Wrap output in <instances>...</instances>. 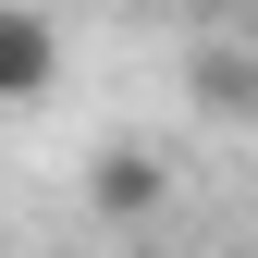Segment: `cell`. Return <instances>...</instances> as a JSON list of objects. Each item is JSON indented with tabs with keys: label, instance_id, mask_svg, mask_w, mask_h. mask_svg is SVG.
I'll use <instances>...</instances> for the list:
<instances>
[{
	"label": "cell",
	"instance_id": "cell-1",
	"mask_svg": "<svg viewBox=\"0 0 258 258\" xmlns=\"http://www.w3.org/2000/svg\"><path fill=\"white\" fill-rule=\"evenodd\" d=\"M86 209H99L111 234L160 221V209H172V160H160V148H136V136H111L99 160H86Z\"/></svg>",
	"mask_w": 258,
	"mask_h": 258
},
{
	"label": "cell",
	"instance_id": "cell-2",
	"mask_svg": "<svg viewBox=\"0 0 258 258\" xmlns=\"http://www.w3.org/2000/svg\"><path fill=\"white\" fill-rule=\"evenodd\" d=\"M61 86V13L49 0H0V111H37Z\"/></svg>",
	"mask_w": 258,
	"mask_h": 258
},
{
	"label": "cell",
	"instance_id": "cell-3",
	"mask_svg": "<svg viewBox=\"0 0 258 258\" xmlns=\"http://www.w3.org/2000/svg\"><path fill=\"white\" fill-rule=\"evenodd\" d=\"M184 86H197L209 123H258V49H197V74H184Z\"/></svg>",
	"mask_w": 258,
	"mask_h": 258
},
{
	"label": "cell",
	"instance_id": "cell-4",
	"mask_svg": "<svg viewBox=\"0 0 258 258\" xmlns=\"http://www.w3.org/2000/svg\"><path fill=\"white\" fill-rule=\"evenodd\" d=\"M160 13H234V0H160Z\"/></svg>",
	"mask_w": 258,
	"mask_h": 258
}]
</instances>
